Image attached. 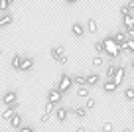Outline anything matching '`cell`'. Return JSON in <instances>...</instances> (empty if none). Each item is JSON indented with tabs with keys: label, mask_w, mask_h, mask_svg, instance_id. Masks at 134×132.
I'll list each match as a JSON object with an SVG mask.
<instances>
[{
	"label": "cell",
	"mask_w": 134,
	"mask_h": 132,
	"mask_svg": "<svg viewBox=\"0 0 134 132\" xmlns=\"http://www.w3.org/2000/svg\"><path fill=\"white\" fill-rule=\"evenodd\" d=\"M124 79H126V69L122 65H118V69H116V73H114V83H116L118 87L124 83Z\"/></svg>",
	"instance_id": "cell-10"
},
{
	"label": "cell",
	"mask_w": 134,
	"mask_h": 132,
	"mask_svg": "<svg viewBox=\"0 0 134 132\" xmlns=\"http://www.w3.org/2000/svg\"><path fill=\"white\" fill-rule=\"evenodd\" d=\"M61 99H63V93L59 91L57 87H55V89H51V91L47 93V101H49V103H53V104H59V103H61Z\"/></svg>",
	"instance_id": "cell-3"
},
{
	"label": "cell",
	"mask_w": 134,
	"mask_h": 132,
	"mask_svg": "<svg viewBox=\"0 0 134 132\" xmlns=\"http://www.w3.org/2000/svg\"><path fill=\"white\" fill-rule=\"evenodd\" d=\"M63 53H65V46H63V43H59V46L51 47V51H49V55H51V59H53V61H57V59L61 57Z\"/></svg>",
	"instance_id": "cell-9"
},
{
	"label": "cell",
	"mask_w": 134,
	"mask_h": 132,
	"mask_svg": "<svg viewBox=\"0 0 134 132\" xmlns=\"http://www.w3.org/2000/svg\"><path fill=\"white\" fill-rule=\"evenodd\" d=\"M132 124H134V122H132Z\"/></svg>",
	"instance_id": "cell-41"
},
{
	"label": "cell",
	"mask_w": 134,
	"mask_h": 132,
	"mask_svg": "<svg viewBox=\"0 0 134 132\" xmlns=\"http://www.w3.org/2000/svg\"><path fill=\"white\" fill-rule=\"evenodd\" d=\"M124 99L130 101V103H134V87H126L124 89Z\"/></svg>",
	"instance_id": "cell-22"
},
{
	"label": "cell",
	"mask_w": 134,
	"mask_h": 132,
	"mask_svg": "<svg viewBox=\"0 0 134 132\" xmlns=\"http://www.w3.org/2000/svg\"><path fill=\"white\" fill-rule=\"evenodd\" d=\"M16 132H36V128L34 126H20Z\"/></svg>",
	"instance_id": "cell-30"
},
{
	"label": "cell",
	"mask_w": 134,
	"mask_h": 132,
	"mask_svg": "<svg viewBox=\"0 0 134 132\" xmlns=\"http://www.w3.org/2000/svg\"><path fill=\"white\" fill-rule=\"evenodd\" d=\"M22 59H24V57H20V53H14V55H12V59H10V67H12L14 71H20V67H22Z\"/></svg>",
	"instance_id": "cell-14"
},
{
	"label": "cell",
	"mask_w": 134,
	"mask_h": 132,
	"mask_svg": "<svg viewBox=\"0 0 134 132\" xmlns=\"http://www.w3.org/2000/svg\"><path fill=\"white\" fill-rule=\"evenodd\" d=\"M114 130V124L110 122V120H107V122L100 124V132H113Z\"/></svg>",
	"instance_id": "cell-24"
},
{
	"label": "cell",
	"mask_w": 134,
	"mask_h": 132,
	"mask_svg": "<svg viewBox=\"0 0 134 132\" xmlns=\"http://www.w3.org/2000/svg\"><path fill=\"white\" fill-rule=\"evenodd\" d=\"M118 89V85L114 83V79H107L105 83H103V91L105 93H114Z\"/></svg>",
	"instance_id": "cell-13"
},
{
	"label": "cell",
	"mask_w": 134,
	"mask_h": 132,
	"mask_svg": "<svg viewBox=\"0 0 134 132\" xmlns=\"http://www.w3.org/2000/svg\"><path fill=\"white\" fill-rule=\"evenodd\" d=\"M57 63H59V65H65V63H67V55H65V53H63V55H61V57H59V59H57Z\"/></svg>",
	"instance_id": "cell-32"
},
{
	"label": "cell",
	"mask_w": 134,
	"mask_h": 132,
	"mask_svg": "<svg viewBox=\"0 0 134 132\" xmlns=\"http://www.w3.org/2000/svg\"><path fill=\"white\" fill-rule=\"evenodd\" d=\"M87 32L89 34H97L99 32V22H97L95 18H89L87 20Z\"/></svg>",
	"instance_id": "cell-17"
},
{
	"label": "cell",
	"mask_w": 134,
	"mask_h": 132,
	"mask_svg": "<svg viewBox=\"0 0 134 132\" xmlns=\"http://www.w3.org/2000/svg\"><path fill=\"white\" fill-rule=\"evenodd\" d=\"M65 2H67V4H69V6H73V4H77L79 0H65Z\"/></svg>",
	"instance_id": "cell-34"
},
{
	"label": "cell",
	"mask_w": 134,
	"mask_h": 132,
	"mask_svg": "<svg viewBox=\"0 0 134 132\" xmlns=\"http://www.w3.org/2000/svg\"><path fill=\"white\" fill-rule=\"evenodd\" d=\"M118 12H120V16H128V14H132V10H130V8H128V6H126V4H122Z\"/></svg>",
	"instance_id": "cell-29"
},
{
	"label": "cell",
	"mask_w": 134,
	"mask_h": 132,
	"mask_svg": "<svg viewBox=\"0 0 134 132\" xmlns=\"http://www.w3.org/2000/svg\"><path fill=\"white\" fill-rule=\"evenodd\" d=\"M71 34L75 37H85V26L81 24V22H73L71 26Z\"/></svg>",
	"instance_id": "cell-7"
},
{
	"label": "cell",
	"mask_w": 134,
	"mask_h": 132,
	"mask_svg": "<svg viewBox=\"0 0 134 132\" xmlns=\"http://www.w3.org/2000/svg\"><path fill=\"white\" fill-rule=\"evenodd\" d=\"M87 112H89V108H87V107H75V108H69V114H75L77 118H85V116H87Z\"/></svg>",
	"instance_id": "cell-12"
},
{
	"label": "cell",
	"mask_w": 134,
	"mask_h": 132,
	"mask_svg": "<svg viewBox=\"0 0 134 132\" xmlns=\"http://www.w3.org/2000/svg\"><path fill=\"white\" fill-rule=\"evenodd\" d=\"M2 103L8 107V104H14V103H18V93L14 91H6V95H2Z\"/></svg>",
	"instance_id": "cell-5"
},
{
	"label": "cell",
	"mask_w": 134,
	"mask_h": 132,
	"mask_svg": "<svg viewBox=\"0 0 134 132\" xmlns=\"http://www.w3.org/2000/svg\"><path fill=\"white\" fill-rule=\"evenodd\" d=\"M12 22H14V16H12V14H10V12H2V16H0V30L12 26Z\"/></svg>",
	"instance_id": "cell-8"
},
{
	"label": "cell",
	"mask_w": 134,
	"mask_h": 132,
	"mask_svg": "<svg viewBox=\"0 0 134 132\" xmlns=\"http://www.w3.org/2000/svg\"><path fill=\"white\" fill-rule=\"evenodd\" d=\"M67 116H69V108L67 107H57L55 108V118H57V122H65Z\"/></svg>",
	"instance_id": "cell-6"
},
{
	"label": "cell",
	"mask_w": 134,
	"mask_h": 132,
	"mask_svg": "<svg viewBox=\"0 0 134 132\" xmlns=\"http://www.w3.org/2000/svg\"><path fill=\"white\" fill-rule=\"evenodd\" d=\"M126 6H128V8L134 12V0H128V2H126Z\"/></svg>",
	"instance_id": "cell-33"
},
{
	"label": "cell",
	"mask_w": 134,
	"mask_h": 132,
	"mask_svg": "<svg viewBox=\"0 0 134 132\" xmlns=\"http://www.w3.org/2000/svg\"><path fill=\"white\" fill-rule=\"evenodd\" d=\"M122 26H124V30L134 28V12L128 14V16H122Z\"/></svg>",
	"instance_id": "cell-18"
},
{
	"label": "cell",
	"mask_w": 134,
	"mask_h": 132,
	"mask_svg": "<svg viewBox=\"0 0 134 132\" xmlns=\"http://www.w3.org/2000/svg\"><path fill=\"white\" fill-rule=\"evenodd\" d=\"M103 43H105V50H107V53H109V57H110V59H116L118 55L124 51V50H122V47L116 43V41L113 40V36L105 37V40H103Z\"/></svg>",
	"instance_id": "cell-1"
},
{
	"label": "cell",
	"mask_w": 134,
	"mask_h": 132,
	"mask_svg": "<svg viewBox=\"0 0 134 132\" xmlns=\"http://www.w3.org/2000/svg\"><path fill=\"white\" fill-rule=\"evenodd\" d=\"M132 112H134V104H132Z\"/></svg>",
	"instance_id": "cell-39"
},
{
	"label": "cell",
	"mask_w": 134,
	"mask_h": 132,
	"mask_svg": "<svg viewBox=\"0 0 134 132\" xmlns=\"http://www.w3.org/2000/svg\"><path fill=\"white\" fill-rule=\"evenodd\" d=\"M75 132H85V128H83V126H77V128H75Z\"/></svg>",
	"instance_id": "cell-35"
},
{
	"label": "cell",
	"mask_w": 134,
	"mask_h": 132,
	"mask_svg": "<svg viewBox=\"0 0 134 132\" xmlns=\"http://www.w3.org/2000/svg\"><path fill=\"white\" fill-rule=\"evenodd\" d=\"M49 118H51V114H49V112H43V114L40 116V122H47Z\"/></svg>",
	"instance_id": "cell-31"
},
{
	"label": "cell",
	"mask_w": 134,
	"mask_h": 132,
	"mask_svg": "<svg viewBox=\"0 0 134 132\" xmlns=\"http://www.w3.org/2000/svg\"><path fill=\"white\" fill-rule=\"evenodd\" d=\"M122 132H132V130H130V128H124V130H122Z\"/></svg>",
	"instance_id": "cell-37"
},
{
	"label": "cell",
	"mask_w": 134,
	"mask_h": 132,
	"mask_svg": "<svg viewBox=\"0 0 134 132\" xmlns=\"http://www.w3.org/2000/svg\"><path fill=\"white\" fill-rule=\"evenodd\" d=\"M116 69H118L116 63H110V65L107 67V79H114V73H116Z\"/></svg>",
	"instance_id": "cell-21"
},
{
	"label": "cell",
	"mask_w": 134,
	"mask_h": 132,
	"mask_svg": "<svg viewBox=\"0 0 134 132\" xmlns=\"http://www.w3.org/2000/svg\"><path fill=\"white\" fill-rule=\"evenodd\" d=\"M2 104H4V103H2V95H0V107H2Z\"/></svg>",
	"instance_id": "cell-38"
},
{
	"label": "cell",
	"mask_w": 134,
	"mask_h": 132,
	"mask_svg": "<svg viewBox=\"0 0 134 132\" xmlns=\"http://www.w3.org/2000/svg\"><path fill=\"white\" fill-rule=\"evenodd\" d=\"M0 53H2V50H0Z\"/></svg>",
	"instance_id": "cell-40"
},
{
	"label": "cell",
	"mask_w": 134,
	"mask_h": 132,
	"mask_svg": "<svg viewBox=\"0 0 134 132\" xmlns=\"http://www.w3.org/2000/svg\"><path fill=\"white\" fill-rule=\"evenodd\" d=\"M130 67H132V69H134V57H132V61H130Z\"/></svg>",
	"instance_id": "cell-36"
},
{
	"label": "cell",
	"mask_w": 134,
	"mask_h": 132,
	"mask_svg": "<svg viewBox=\"0 0 134 132\" xmlns=\"http://www.w3.org/2000/svg\"><path fill=\"white\" fill-rule=\"evenodd\" d=\"M77 97H81V99H87L89 97V87L87 85H83V87H77V93H75Z\"/></svg>",
	"instance_id": "cell-20"
},
{
	"label": "cell",
	"mask_w": 134,
	"mask_h": 132,
	"mask_svg": "<svg viewBox=\"0 0 134 132\" xmlns=\"http://www.w3.org/2000/svg\"><path fill=\"white\" fill-rule=\"evenodd\" d=\"M73 83H75V81H73V77H71V75L63 73L61 77H59L57 89H59V91H61V93H67V91H69V89H71V87H73Z\"/></svg>",
	"instance_id": "cell-2"
},
{
	"label": "cell",
	"mask_w": 134,
	"mask_h": 132,
	"mask_svg": "<svg viewBox=\"0 0 134 132\" xmlns=\"http://www.w3.org/2000/svg\"><path fill=\"white\" fill-rule=\"evenodd\" d=\"M8 124H10V126L14 128V130H18V128L22 126V114H20V112L16 111V112H14V114H12V118L8 120Z\"/></svg>",
	"instance_id": "cell-11"
},
{
	"label": "cell",
	"mask_w": 134,
	"mask_h": 132,
	"mask_svg": "<svg viewBox=\"0 0 134 132\" xmlns=\"http://www.w3.org/2000/svg\"><path fill=\"white\" fill-rule=\"evenodd\" d=\"M85 107L91 111V108H95V107H97V101L93 99V97H87V99H85Z\"/></svg>",
	"instance_id": "cell-27"
},
{
	"label": "cell",
	"mask_w": 134,
	"mask_h": 132,
	"mask_svg": "<svg viewBox=\"0 0 134 132\" xmlns=\"http://www.w3.org/2000/svg\"><path fill=\"white\" fill-rule=\"evenodd\" d=\"M55 104L53 103H49V101H47V103H46V107H43V112H49V114H53V112H55Z\"/></svg>",
	"instance_id": "cell-28"
},
{
	"label": "cell",
	"mask_w": 134,
	"mask_h": 132,
	"mask_svg": "<svg viewBox=\"0 0 134 132\" xmlns=\"http://www.w3.org/2000/svg\"><path fill=\"white\" fill-rule=\"evenodd\" d=\"M113 40L116 41L118 46H124L128 41V37H126V32H116V34H113Z\"/></svg>",
	"instance_id": "cell-16"
},
{
	"label": "cell",
	"mask_w": 134,
	"mask_h": 132,
	"mask_svg": "<svg viewBox=\"0 0 134 132\" xmlns=\"http://www.w3.org/2000/svg\"><path fill=\"white\" fill-rule=\"evenodd\" d=\"M73 81H75L79 87L87 85V77H85V75H73Z\"/></svg>",
	"instance_id": "cell-25"
},
{
	"label": "cell",
	"mask_w": 134,
	"mask_h": 132,
	"mask_svg": "<svg viewBox=\"0 0 134 132\" xmlns=\"http://www.w3.org/2000/svg\"><path fill=\"white\" fill-rule=\"evenodd\" d=\"M99 81H100L99 73H91V75H87V87H95V85H99Z\"/></svg>",
	"instance_id": "cell-19"
},
{
	"label": "cell",
	"mask_w": 134,
	"mask_h": 132,
	"mask_svg": "<svg viewBox=\"0 0 134 132\" xmlns=\"http://www.w3.org/2000/svg\"><path fill=\"white\" fill-rule=\"evenodd\" d=\"M95 51H97L99 55L107 53V50H105V43H103V41H95Z\"/></svg>",
	"instance_id": "cell-26"
},
{
	"label": "cell",
	"mask_w": 134,
	"mask_h": 132,
	"mask_svg": "<svg viewBox=\"0 0 134 132\" xmlns=\"http://www.w3.org/2000/svg\"><path fill=\"white\" fill-rule=\"evenodd\" d=\"M16 111H18V103H14V104H8V107H6L4 111L0 112V118H2V120H10V118H12V114H14Z\"/></svg>",
	"instance_id": "cell-4"
},
{
	"label": "cell",
	"mask_w": 134,
	"mask_h": 132,
	"mask_svg": "<svg viewBox=\"0 0 134 132\" xmlns=\"http://www.w3.org/2000/svg\"><path fill=\"white\" fill-rule=\"evenodd\" d=\"M34 63H36V61H34V57H24V59H22L20 71H24V73H26V71H32L34 69Z\"/></svg>",
	"instance_id": "cell-15"
},
{
	"label": "cell",
	"mask_w": 134,
	"mask_h": 132,
	"mask_svg": "<svg viewBox=\"0 0 134 132\" xmlns=\"http://www.w3.org/2000/svg\"><path fill=\"white\" fill-rule=\"evenodd\" d=\"M91 63H93V67H97V69H99V67L105 65V59L100 57V55H95V57L91 59Z\"/></svg>",
	"instance_id": "cell-23"
}]
</instances>
